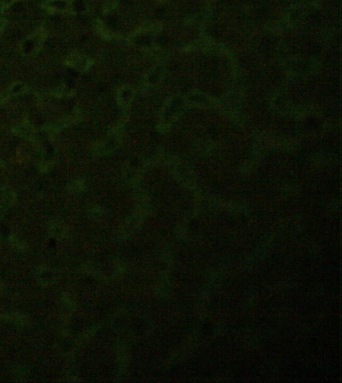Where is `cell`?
<instances>
[{
	"label": "cell",
	"mask_w": 342,
	"mask_h": 383,
	"mask_svg": "<svg viewBox=\"0 0 342 383\" xmlns=\"http://www.w3.org/2000/svg\"><path fill=\"white\" fill-rule=\"evenodd\" d=\"M13 132L21 137H32L34 136V127L28 121L22 122L15 126Z\"/></svg>",
	"instance_id": "5b68a950"
},
{
	"label": "cell",
	"mask_w": 342,
	"mask_h": 383,
	"mask_svg": "<svg viewBox=\"0 0 342 383\" xmlns=\"http://www.w3.org/2000/svg\"><path fill=\"white\" fill-rule=\"evenodd\" d=\"M13 2H15V0H0V8H6Z\"/></svg>",
	"instance_id": "ba28073f"
},
{
	"label": "cell",
	"mask_w": 342,
	"mask_h": 383,
	"mask_svg": "<svg viewBox=\"0 0 342 383\" xmlns=\"http://www.w3.org/2000/svg\"><path fill=\"white\" fill-rule=\"evenodd\" d=\"M78 119H79V117H77V116L67 117V118L62 119L58 122H56V123H53V124H50L48 126H46L44 130L47 132V134H55V133L59 132L60 130L64 129L65 127L69 126L70 124L75 122V120H78Z\"/></svg>",
	"instance_id": "277c9868"
},
{
	"label": "cell",
	"mask_w": 342,
	"mask_h": 383,
	"mask_svg": "<svg viewBox=\"0 0 342 383\" xmlns=\"http://www.w3.org/2000/svg\"><path fill=\"white\" fill-rule=\"evenodd\" d=\"M53 94L55 96H58V97H62V96H69L72 94V91L69 90L67 87H57L55 88V90H53Z\"/></svg>",
	"instance_id": "52a82bcc"
},
{
	"label": "cell",
	"mask_w": 342,
	"mask_h": 383,
	"mask_svg": "<svg viewBox=\"0 0 342 383\" xmlns=\"http://www.w3.org/2000/svg\"><path fill=\"white\" fill-rule=\"evenodd\" d=\"M65 63L67 66L71 67V68H75L79 71H87L91 68L92 64H93V60L89 57H87L86 55H84V54H81V53H75V54H71L70 56H68L65 60Z\"/></svg>",
	"instance_id": "6da1fadb"
},
{
	"label": "cell",
	"mask_w": 342,
	"mask_h": 383,
	"mask_svg": "<svg viewBox=\"0 0 342 383\" xmlns=\"http://www.w3.org/2000/svg\"><path fill=\"white\" fill-rule=\"evenodd\" d=\"M45 39V34L42 30L34 33L29 36L27 40H24L21 49L24 51V54L35 53L42 47V44Z\"/></svg>",
	"instance_id": "7a4b0ae2"
},
{
	"label": "cell",
	"mask_w": 342,
	"mask_h": 383,
	"mask_svg": "<svg viewBox=\"0 0 342 383\" xmlns=\"http://www.w3.org/2000/svg\"><path fill=\"white\" fill-rule=\"evenodd\" d=\"M68 6L67 0H47L42 5L44 10L53 15L65 11Z\"/></svg>",
	"instance_id": "3957f363"
},
{
	"label": "cell",
	"mask_w": 342,
	"mask_h": 383,
	"mask_svg": "<svg viewBox=\"0 0 342 383\" xmlns=\"http://www.w3.org/2000/svg\"><path fill=\"white\" fill-rule=\"evenodd\" d=\"M6 24H7L6 19L3 17H0V33H1L5 29Z\"/></svg>",
	"instance_id": "9c48e42d"
},
{
	"label": "cell",
	"mask_w": 342,
	"mask_h": 383,
	"mask_svg": "<svg viewBox=\"0 0 342 383\" xmlns=\"http://www.w3.org/2000/svg\"><path fill=\"white\" fill-rule=\"evenodd\" d=\"M28 91V86L22 82H15L13 83L7 90V94L9 97H14L23 94L24 92Z\"/></svg>",
	"instance_id": "8992f818"
},
{
	"label": "cell",
	"mask_w": 342,
	"mask_h": 383,
	"mask_svg": "<svg viewBox=\"0 0 342 383\" xmlns=\"http://www.w3.org/2000/svg\"><path fill=\"white\" fill-rule=\"evenodd\" d=\"M2 165V161H1V159H0V166H1Z\"/></svg>",
	"instance_id": "30bf717a"
}]
</instances>
